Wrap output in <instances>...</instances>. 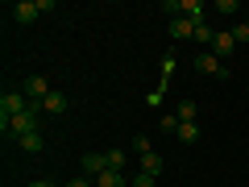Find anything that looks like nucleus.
<instances>
[{
  "instance_id": "obj_1",
  "label": "nucleus",
  "mask_w": 249,
  "mask_h": 187,
  "mask_svg": "<svg viewBox=\"0 0 249 187\" xmlns=\"http://www.w3.org/2000/svg\"><path fill=\"white\" fill-rule=\"evenodd\" d=\"M25 108H29L25 92H4V96H0V129H4V133H9V125L17 121V116L25 112Z\"/></svg>"
},
{
  "instance_id": "obj_2",
  "label": "nucleus",
  "mask_w": 249,
  "mask_h": 187,
  "mask_svg": "<svg viewBox=\"0 0 249 187\" xmlns=\"http://www.w3.org/2000/svg\"><path fill=\"white\" fill-rule=\"evenodd\" d=\"M37 112H46V108L37 104V100H29V108H25V112H21L17 121L9 125V133H13V137H25V133H37Z\"/></svg>"
},
{
  "instance_id": "obj_3",
  "label": "nucleus",
  "mask_w": 249,
  "mask_h": 187,
  "mask_svg": "<svg viewBox=\"0 0 249 187\" xmlns=\"http://www.w3.org/2000/svg\"><path fill=\"white\" fill-rule=\"evenodd\" d=\"M196 71L208 75V79H229V67H224V58H216L212 50H204V54L196 58Z\"/></svg>"
},
{
  "instance_id": "obj_4",
  "label": "nucleus",
  "mask_w": 249,
  "mask_h": 187,
  "mask_svg": "<svg viewBox=\"0 0 249 187\" xmlns=\"http://www.w3.org/2000/svg\"><path fill=\"white\" fill-rule=\"evenodd\" d=\"M21 92H25V100H37V104H42L54 88H50V79H46V75H29V79L21 83Z\"/></svg>"
},
{
  "instance_id": "obj_5",
  "label": "nucleus",
  "mask_w": 249,
  "mask_h": 187,
  "mask_svg": "<svg viewBox=\"0 0 249 187\" xmlns=\"http://www.w3.org/2000/svg\"><path fill=\"white\" fill-rule=\"evenodd\" d=\"M13 21H17V25H34L37 17H42V4H37V0H21V4H13Z\"/></svg>"
},
{
  "instance_id": "obj_6",
  "label": "nucleus",
  "mask_w": 249,
  "mask_h": 187,
  "mask_svg": "<svg viewBox=\"0 0 249 187\" xmlns=\"http://www.w3.org/2000/svg\"><path fill=\"white\" fill-rule=\"evenodd\" d=\"M232 50H237V37H232V29H216V42H212V54H216V58H229Z\"/></svg>"
},
{
  "instance_id": "obj_7",
  "label": "nucleus",
  "mask_w": 249,
  "mask_h": 187,
  "mask_svg": "<svg viewBox=\"0 0 249 187\" xmlns=\"http://www.w3.org/2000/svg\"><path fill=\"white\" fill-rule=\"evenodd\" d=\"M100 170H108V154H104V150H91V154H83V175H91V179H96Z\"/></svg>"
},
{
  "instance_id": "obj_8",
  "label": "nucleus",
  "mask_w": 249,
  "mask_h": 187,
  "mask_svg": "<svg viewBox=\"0 0 249 187\" xmlns=\"http://www.w3.org/2000/svg\"><path fill=\"white\" fill-rule=\"evenodd\" d=\"M133 183V179H124L121 170H100L96 175V187H129Z\"/></svg>"
},
{
  "instance_id": "obj_9",
  "label": "nucleus",
  "mask_w": 249,
  "mask_h": 187,
  "mask_svg": "<svg viewBox=\"0 0 249 187\" xmlns=\"http://www.w3.org/2000/svg\"><path fill=\"white\" fill-rule=\"evenodd\" d=\"M162 167H166V162H162V154H158V150L142 154V175H154V179H158V175H162Z\"/></svg>"
},
{
  "instance_id": "obj_10",
  "label": "nucleus",
  "mask_w": 249,
  "mask_h": 187,
  "mask_svg": "<svg viewBox=\"0 0 249 187\" xmlns=\"http://www.w3.org/2000/svg\"><path fill=\"white\" fill-rule=\"evenodd\" d=\"M183 17L191 21V25H204L208 9H204V4H199V0H183Z\"/></svg>"
},
{
  "instance_id": "obj_11",
  "label": "nucleus",
  "mask_w": 249,
  "mask_h": 187,
  "mask_svg": "<svg viewBox=\"0 0 249 187\" xmlns=\"http://www.w3.org/2000/svg\"><path fill=\"white\" fill-rule=\"evenodd\" d=\"M42 108H46V112H50V116L67 112V92H50V96L42 100Z\"/></svg>"
},
{
  "instance_id": "obj_12",
  "label": "nucleus",
  "mask_w": 249,
  "mask_h": 187,
  "mask_svg": "<svg viewBox=\"0 0 249 187\" xmlns=\"http://www.w3.org/2000/svg\"><path fill=\"white\" fill-rule=\"evenodd\" d=\"M178 142H183V146H191V142H199V125L196 121H183V125H178Z\"/></svg>"
},
{
  "instance_id": "obj_13",
  "label": "nucleus",
  "mask_w": 249,
  "mask_h": 187,
  "mask_svg": "<svg viewBox=\"0 0 249 187\" xmlns=\"http://www.w3.org/2000/svg\"><path fill=\"white\" fill-rule=\"evenodd\" d=\"M191 34H196V25L187 17H170V37H191Z\"/></svg>"
},
{
  "instance_id": "obj_14",
  "label": "nucleus",
  "mask_w": 249,
  "mask_h": 187,
  "mask_svg": "<svg viewBox=\"0 0 249 187\" xmlns=\"http://www.w3.org/2000/svg\"><path fill=\"white\" fill-rule=\"evenodd\" d=\"M191 37H196L199 46H208V50H212V42H216V29H212V25H196V34H191Z\"/></svg>"
},
{
  "instance_id": "obj_15",
  "label": "nucleus",
  "mask_w": 249,
  "mask_h": 187,
  "mask_svg": "<svg viewBox=\"0 0 249 187\" xmlns=\"http://www.w3.org/2000/svg\"><path fill=\"white\" fill-rule=\"evenodd\" d=\"M108 154V170H124V162H129V154H124V150H116V146H112V150H104Z\"/></svg>"
},
{
  "instance_id": "obj_16",
  "label": "nucleus",
  "mask_w": 249,
  "mask_h": 187,
  "mask_svg": "<svg viewBox=\"0 0 249 187\" xmlns=\"http://www.w3.org/2000/svg\"><path fill=\"white\" fill-rule=\"evenodd\" d=\"M17 142H21V150H25V154H37V150H42V133H25V137H17Z\"/></svg>"
},
{
  "instance_id": "obj_17",
  "label": "nucleus",
  "mask_w": 249,
  "mask_h": 187,
  "mask_svg": "<svg viewBox=\"0 0 249 187\" xmlns=\"http://www.w3.org/2000/svg\"><path fill=\"white\" fill-rule=\"evenodd\" d=\"M196 116H199L196 100H183V104H178V121H196Z\"/></svg>"
},
{
  "instance_id": "obj_18",
  "label": "nucleus",
  "mask_w": 249,
  "mask_h": 187,
  "mask_svg": "<svg viewBox=\"0 0 249 187\" xmlns=\"http://www.w3.org/2000/svg\"><path fill=\"white\" fill-rule=\"evenodd\" d=\"M178 125H183L178 112H166V116H162V133H178Z\"/></svg>"
},
{
  "instance_id": "obj_19",
  "label": "nucleus",
  "mask_w": 249,
  "mask_h": 187,
  "mask_svg": "<svg viewBox=\"0 0 249 187\" xmlns=\"http://www.w3.org/2000/svg\"><path fill=\"white\" fill-rule=\"evenodd\" d=\"M150 150H154V146H150V137H145V133H137V137H133V154L142 158V154H150Z\"/></svg>"
},
{
  "instance_id": "obj_20",
  "label": "nucleus",
  "mask_w": 249,
  "mask_h": 187,
  "mask_svg": "<svg viewBox=\"0 0 249 187\" xmlns=\"http://www.w3.org/2000/svg\"><path fill=\"white\" fill-rule=\"evenodd\" d=\"M232 37H237V46L249 42V21H237V25H232Z\"/></svg>"
},
{
  "instance_id": "obj_21",
  "label": "nucleus",
  "mask_w": 249,
  "mask_h": 187,
  "mask_svg": "<svg viewBox=\"0 0 249 187\" xmlns=\"http://www.w3.org/2000/svg\"><path fill=\"white\" fill-rule=\"evenodd\" d=\"M129 187H158V183H154V175H137Z\"/></svg>"
},
{
  "instance_id": "obj_22",
  "label": "nucleus",
  "mask_w": 249,
  "mask_h": 187,
  "mask_svg": "<svg viewBox=\"0 0 249 187\" xmlns=\"http://www.w3.org/2000/svg\"><path fill=\"white\" fill-rule=\"evenodd\" d=\"M29 187H54V183H46V179H34V183H29Z\"/></svg>"
}]
</instances>
